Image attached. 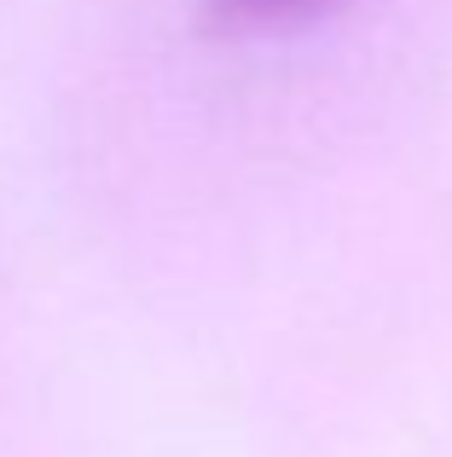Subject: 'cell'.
<instances>
[{
	"label": "cell",
	"mask_w": 452,
	"mask_h": 457,
	"mask_svg": "<svg viewBox=\"0 0 452 457\" xmlns=\"http://www.w3.org/2000/svg\"><path fill=\"white\" fill-rule=\"evenodd\" d=\"M215 6L238 23H290V18H302V12L325 6V0H215Z\"/></svg>",
	"instance_id": "cell-1"
}]
</instances>
